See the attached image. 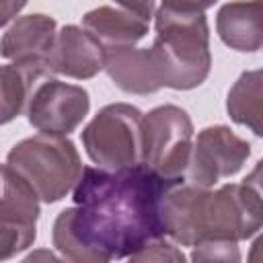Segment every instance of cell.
<instances>
[{"instance_id": "19", "label": "cell", "mask_w": 263, "mask_h": 263, "mask_svg": "<svg viewBox=\"0 0 263 263\" xmlns=\"http://www.w3.org/2000/svg\"><path fill=\"white\" fill-rule=\"evenodd\" d=\"M127 263H187V259L179 247L160 238L129 255Z\"/></svg>"}, {"instance_id": "14", "label": "cell", "mask_w": 263, "mask_h": 263, "mask_svg": "<svg viewBox=\"0 0 263 263\" xmlns=\"http://www.w3.org/2000/svg\"><path fill=\"white\" fill-rule=\"evenodd\" d=\"M263 76L261 70H247L228 90L226 111L238 125H247L255 136H263Z\"/></svg>"}, {"instance_id": "20", "label": "cell", "mask_w": 263, "mask_h": 263, "mask_svg": "<svg viewBox=\"0 0 263 263\" xmlns=\"http://www.w3.org/2000/svg\"><path fill=\"white\" fill-rule=\"evenodd\" d=\"M21 263H66V261H62L58 255H53V253L47 251V249H35V251H31Z\"/></svg>"}, {"instance_id": "8", "label": "cell", "mask_w": 263, "mask_h": 263, "mask_svg": "<svg viewBox=\"0 0 263 263\" xmlns=\"http://www.w3.org/2000/svg\"><path fill=\"white\" fill-rule=\"evenodd\" d=\"M90 99L82 86L45 76L31 88L25 113L29 123L47 136L72 134L88 115Z\"/></svg>"}, {"instance_id": "15", "label": "cell", "mask_w": 263, "mask_h": 263, "mask_svg": "<svg viewBox=\"0 0 263 263\" xmlns=\"http://www.w3.org/2000/svg\"><path fill=\"white\" fill-rule=\"evenodd\" d=\"M0 218L27 226H37L39 218V197L6 164H0Z\"/></svg>"}, {"instance_id": "17", "label": "cell", "mask_w": 263, "mask_h": 263, "mask_svg": "<svg viewBox=\"0 0 263 263\" xmlns=\"http://www.w3.org/2000/svg\"><path fill=\"white\" fill-rule=\"evenodd\" d=\"M35 236H37V226L16 224V222L0 218V263L29 249Z\"/></svg>"}, {"instance_id": "12", "label": "cell", "mask_w": 263, "mask_h": 263, "mask_svg": "<svg viewBox=\"0 0 263 263\" xmlns=\"http://www.w3.org/2000/svg\"><path fill=\"white\" fill-rule=\"evenodd\" d=\"M103 70L127 95H152L162 88L148 47H109Z\"/></svg>"}, {"instance_id": "9", "label": "cell", "mask_w": 263, "mask_h": 263, "mask_svg": "<svg viewBox=\"0 0 263 263\" xmlns=\"http://www.w3.org/2000/svg\"><path fill=\"white\" fill-rule=\"evenodd\" d=\"M55 21L49 14L33 12L16 16L0 39V55L10 64L49 74V58L55 45Z\"/></svg>"}, {"instance_id": "6", "label": "cell", "mask_w": 263, "mask_h": 263, "mask_svg": "<svg viewBox=\"0 0 263 263\" xmlns=\"http://www.w3.org/2000/svg\"><path fill=\"white\" fill-rule=\"evenodd\" d=\"M193 146V123L185 109L160 105L142 119V162L168 183L181 185Z\"/></svg>"}, {"instance_id": "18", "label": "cell", "mask_w": 263, "mask_h": 263, "mask_svg": "<svg viewBox=\"0 0 263 263\" xmlns=\"http://www.w3.org/2000/svg\"><path fill=\"white\" fill-rule=\"evenodd\" d=\"M191 263H242L236 242L208 240L195 245L191 251Z\"/></svg>"}, {"instance_id": "7", "label": "cell", "mask_w": 263, "mask_h": 263, "mask_svg": "<svg viewBox=\"0 0 263 263\" xmlns=\"http://www.w3.org/2000/svg\"><path fill=\"white\" fill-rule=\"evenodd\" d=\"M251 156V144L226 125H210L197 134L191 146L183 183L212 189L218 181L236 175Z\"/></svg>"}, {"instance_id": "5", "label": "cell", "mask_w": 263, "mask_h": 263, "mask_svg": "<svg viewBox=\"0 0 263 263\" xmlns=\"http://www.w3.org/2000/svg\"><path fill=\"white\" fill-rule=\"evenodd\" d=\"M144 113L127 103L105 105L82 129L88 158L105 171H121L142 162Z\"/></svg>"}, {"instance_id": "21", "label": "cell", "mask_w": 263, "mask_h": 263, "mask_svg": "<svg viewBox=\"0 0 263 263\" xmlns=\"http://www.w3.org/2000/svg\"><path fill=\"white\" fill-rule=\"evenodd\" d=\"M25 8V2H0V29L16 18V14Z\"/></svg>"}, {"instance_id": "3", "label": "cell", "mask_w": 263, "mask_h": 263, "mask_svg": "<svg viewBox=\"0 0 263 263\" xmlns=\"http://www.w3.org/2000/svg\"><path fill=\"white\" fill-rule=\"evenodd\" d=\"M208 6L195 2H164L156 6V37L148 49L160 86L191 90L208 78L212 68Z\"/></svg>"}, {"instance_id": "4", "label": "cell", "mask_w": 263, "mask_h": 263, "mask_svg": "<svg viewBox=\"0 0 263 263\" xmlns=\"http://www.w3.org/2000/svg\"><path fill=\"white\" fill-rule=\"evenodd\" d=\"M6 166L21 175L43 203H55L74 191L84 168L72 140L47 134L14 144L6 154Z\"/></svg>"}, {"instance_id": "1", "label": "cell", "mask_w": 263, "mask_h": 263, "mask_svg": "<svg viewBox=\"0 0 263 263\" xmlns=\"http://www.w3.org/2000/svg\"><path fill=\"white\" fill-rule=\"evenodd\" d=\"M175 183L144 164L121 171L84 166L74 205L58 214L51 242L68 263H111L160 240L162 199Z\"/></svg>"}, {"instance_id": "10", "label": "cell", "mask_w": 263, "mask_h": 263, "mask_svg": "<svg viewBox=\"0 0 263 263\" xmlns=\"http://www.w3.org/2000/svg\"><path fill=\"white\" fill-rule=\"evenodd\" d=\"M156 12L154 2L103 4L82 16V29L90 33L105 49L136 45L148 35L150 18Z\"/></svg>"}, {"instance_id": "16", "label": "cell", "mask_w": 263, "mask_h": 263, "mask_svg": "<svg viewBox=\"0 0 263 263\" xmlns=\"http://www.w3.org/2000/svg\"><path fill=\"white\" fill-rule=\"evenodd\" d=\"M41 78L45 76L16 64L0 66V125L10 123L25 111L31 88Z\"/></svg>"}, {"instance_id": "11", "label": "cell", "mask_w": 263, "mask_h": 263, "mask_svg": "<svg viewBox=\"0 0 263 263\" xmlns=\"http://www.w3.org/2000/svg\"><path fill=\"white\" fill-rule=\"evenodd\" d=\"M105 66V47L82 27L66 25L55 35L49 58V74H62L76 80L97 76Z\"/></svg>"}, {"instance_id": "13", "label": "cell", "mask_w": 263, "mask_h": 263, "mask_svg": "<svg viewBox=\"0 0 263 263\" xmlns=\"http://www.w3.org/2000/svg\"><path fill=\"white\" fill-rule=\"evenodd\" d=\"M261 16V2H228L216 14V31L230 49L255 53L263 43Z\"/></svg>"}, {"instance_id": "2", "label": "cell", "mask_w": 263, "mask_h": 263, "mask_svg": "<svg viewBox=\"0 0 263 263\" xmlns=\"http://www.w3.org/2000/svg\"><path fill=\"white\" fill-rule=\"evenodd\" d=\"M261 164L242 183H226L218 189L175 185L162 199V228L183 247L208 240L238 242L261 228Z\"/></svg>"}, {"instance_id": "22", "label": "cell", "mask_w": 263, "mask_h": 263, "mask_svg": "<svg viewBox=\"0 0 263 263\" xmlns=\"http://www.w3.org/2000/svg\"><path fill=\"white\" fill-rule=\"evenodd\" d=\"M259 247H261V240H255V245H253V249H251V257H249V261H251V263H257V253H259Z\"/></svg>"}]
</instances>
